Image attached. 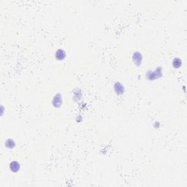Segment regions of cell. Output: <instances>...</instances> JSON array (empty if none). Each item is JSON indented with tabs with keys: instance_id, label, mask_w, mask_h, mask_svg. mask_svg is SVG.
Returning <instances> with one entry per match:
<instances>
[{
	"instance_id": "obj_3",
	"label": "cell",
	"mask_w": 187,
	"mask_h": 187,
	"mask_svg": "<svg viewBox=\"0 0 187 187\" xmlns=\"http://www.w3.org/2000/svg\"><path fill=\"white\" fill-rule=\"evenodd\" d=\"M114 88H115L116 92L118 93V94H122L124 93V86H122V85L119 83H117L115 84Z\"/></svg>"
},
{
	"instance_id": "obj_6",
	"label": "cell",
	"mask_w": 187,
	"mask_h": 187,
	"mask_svg": "<svg viewBox=\"0 0 187 187\" xmlns=\"http://www.w3.org/2000/svg\"><path fill=\"white\" fill-rule=\"evenodd\" d=\"M54 101H56V103L55 104V106L56 107H59L62 104V98H61V96L60 95H56V96L54 97Z\"/></svg>"
},
{
	"instance_id": "obj_7",
	"label": "cell",
	"mask_w": 187,
	"mask_h": 187,
	"mask_svg": "<svg viewBox=\"0 0 187 187\" xmlns=\"http://www.w3.org/2000/svg\"><path fill=\"white\" fill-rule=\"evenodd\" d=\"M181 63H182L181 61L178 58H176L173 61V66L175 67H179V66H180V65H181Z\"/></svg>"
},
{
	"instance_id": "obj_1",
	"label": "cell",
	"mask_w": 187,
	"mask_h": 187,
	"mask_svg": "<svg viewBox=\"0 0 187 187\" xmlns=\"http://www.w3.org/2000/svg\"><path fill=\"white\" fill-rule=\"evenodd\" d=\"M10 168L11 170V171H12V172H17L20 170V164L18 162L13 161L10 163Z\"/></svg>"
},
{
	"instance_id": "obj_2",
	"label": "cell",
	"mask_w": 187,
	"mask_h": 187,
	"mask_svg": "<svg viewBox=\"0 0 187 187\" xmlns=\"http://www.w3.org/2000/svg\"><path fill=\"white\" fill-rule=\"evenodd\" d=\"M133 60H134V62L137 64V65H140V64H141V61H142L141 54H140L138 52H136L133 55Z\"/></svg>"
},
{
	"instance_id": "obj_5",
	"label": "cell",
	"mask_w": 187,
	"mask_h": 187,
	"mask_svg": "<svg viewBox=\"0 0 187 187\" xmlns=\"http://www.w3.org/2000/svg\"><path fill=\"white\" fill-rule=\"evenodd\" d=\"M15 145H16L15 142L13 141V140H12V139H8V140H7L6 142H5V146H6L8 148H13V147L15 146Z\"/></svg>"
},
{
	"instance_id": "obj_4",
	"label": "cell",
	"mask_w": 187,
	"mask_h": 187,
	"mask_svg": "<svg viewBox=\"0 0 187 187\" xmlns=\"http://www.w3.org/2000/svg\"><path fill=\"white\" fill-rule=\"evenodd\" d=\"M65 57V52L63 50H58L56 53V58L57 59H63Z\"/></svg>"
}]
</instances>
